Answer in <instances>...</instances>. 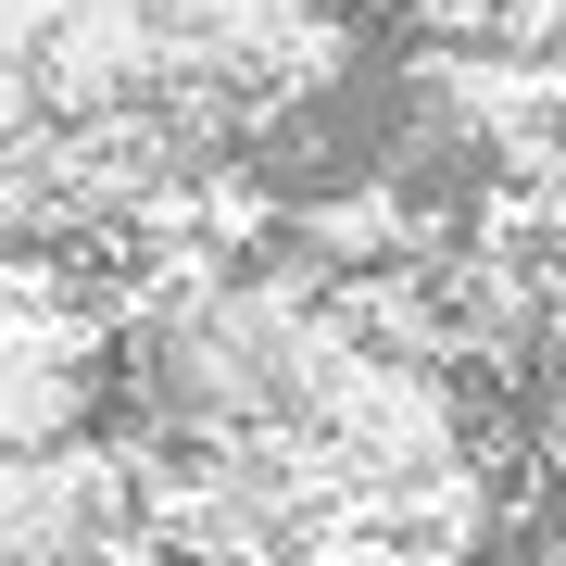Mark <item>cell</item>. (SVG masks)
<instances>
[{
  "label": "cell",
  "instance_id": "1",
  "mask_svg": "<svg viewBox=\"0 0 566 566\" xmlns=\"http://www.w3.org/2000/svg\"><path fill=\"white\" fill-rule=\"evenodd\" d=\"M151 504V428H88V441L0 453V566H114Z\"/></svg>",
  "mask_w": 566,
  "mask_h": 566
}]
</instances>
